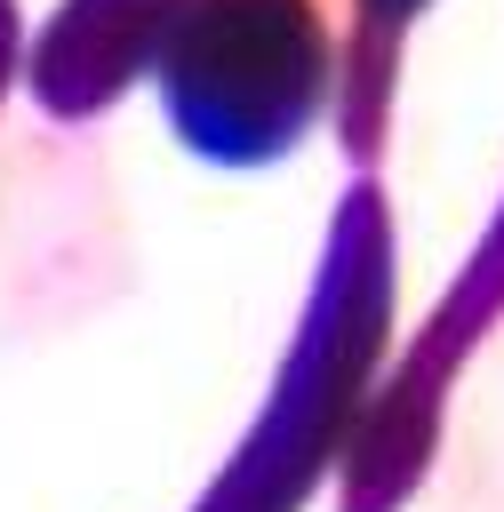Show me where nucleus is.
<instances>
[{
	"label": "nucleus",
	"mask_w": 504,
	"mask_h": 512,
	"mask_svg": "<svg viewBox=\"0 0 504 512\" xmlns=\"http://www.w3.org/2000/svg\"><path fill=\"white\" fill-rule=\"evenodd\" d=\"M328 24L312 0H176L160 32L168 120L224 168L280 160L328 104Z\"/></svg>",
	"instance_id": "f257e3e1"
},
{
	"label": "nucleus",
	"mask_w": 504,
	"mask_h": 512,
	"mask_svg": "<svg viewBox=\"0 0 504 512\" xmlns=\"http://www.w3.org/2000/svg\"><path fill=\"white\" fill-rule=\"evenodd\" d=\"M168 16H176V0H72V8L48 24L40 56H32L40 104H56V112L104 104L144 56H160Z\"/></svg>",
	"instance_id": "f03ea898"
}]
</instances>
